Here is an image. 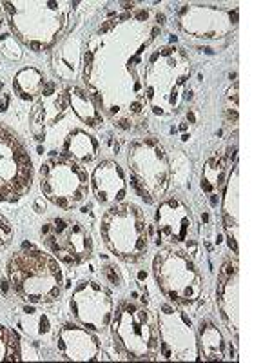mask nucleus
<instances>
[{
  "mask_svg": "<svg viewBox=\"0 0 272 363\" xmlns=\"http://www.w3.org/2000/svg\"><path fill=\"white\" fill-rule=\"evenodd\" d=\"M44 73L33 66L22 67V69L15 74V79H13V91H15V95L21 100H26V102L37 100L38 96L44 93Z\"/></svg>",
  "mask_w": 272,
  "mask_h": 363,
  "instance_id": "nucleus-22",
  "label": "nucleus"
},
{
  "mask_svg": "<svg viewBox=\"0 0 272 363\" xmlns=\"http://www.w3.org/2000/svg\"><path fill=\"white\" fill-rule=\"evenodd\" d=\"M60 155L80 165L93 164L100 157V142L86 129L73 128L62 140Z\"/></svg>",
  "mask_w": 272,
  "mask_h": 363,
  "instance_id": "nucleus-19",
  "label": "nucleus"
},
{
  "mask_svg": "<svg viewBox=\"0 0 272 363\" xmlns=\"http://www.w3.org/2000/svg\"><path fill=\"white\" fill-rule=\"evenodd\" d=\"M38 182L45 199L66 211L76 209L91 191L89 174L84 165L64 157H53L42 162Z\"/></svg>",
  "mask_w": 272,
  "mask_h": 363,
  "instance_id": "nucleus-8",
  "label": "nucleus"
},
{
  "mask_svg": "<svg viewBox=\"0 0 272 363\" xmlns=\"http://www.w3.org/2000/svg\"><path fill=\"white\" fill-rule=\"evenodd\" d=\"M22 345L15 330L0 323V362H21Z\"/></svg>",
  "mask_w": 272,
  "mask_h": 363,
  "instance_id": "nucleus-24",
  "label": "nucleus"
},
{
  "mask_svg": "<svg viewBox=\"0 0 272 363\" xmlns=\"http://www.w3.org/2000/svg\"><path fill=\"white\" fill-rule=\"evenodd\" d=\"M71 2H2L15 38L35 53H44L58 44L71 24Z\"/></svg>",
  "mask_w": 272,
  "mask_h": 363,
  "instance_id": "nucleus-2",
  "label": "nucleus"
},
{
  "mask_svg": "<svg viewBox=\"0 0 272 363\" xmlns=\"http://www.w3.org/2000/svg\"><path fill=\"white\" fill-rule=\"evenodd\" d=\"M227 180V165L222 157H212L205 162L202 171V189L215 199L216 194L223 189Z\"/></svg>",
  "mask_w": 272,
  "mask_h": 363,
  "instance_id": "nucleus-23",
  "label": "nucleus"
},
{
  "mask_svg": "<svg viewBox=\"0 0 272 363\" xmlns=\"http://www.w3.org/2000/svg\"><path fill=\"white\" fill-rule=\"evenodd\" d=\"M111 335L118 352L128 359L160 358L158 320L147 307L135 301H120L113 313Z\"/></svg>",
  "mask_w": 272,
  "mask_h": 363,
  "instance_id": "nucleus-4",
  "label": "nucleus"
},
{
  "mask_svg": "<svg viewBox=\"0 0 272 363\" xmlns=\"http://www.w3.org/2000/svg\"><path fill=\"white\" fill-rule=\"evenodd\" d=\"M45 249L58 262L66 265H80L95 252V242L86 227L74 218L55 216L47 220L40 229Z\"/></svg>",
  "mask_w": 272,
  "mask_h": 363,
  "instance_id": "nucleus-10",
  "label": "nucleus"
},
{
  "mask_svg": "<svg viewBox=\"0 0 272 363\" xmlns=\"http://www.w3.org/2000/svg\"><path fill=\"white\" fill-rule=\"evenodd\" d=\"M239 184H238V167H232L225 180L222 199V222L227 233L229 244H231L234 256H238V240H239Z\"/></svg>",
  "mask_w": 272,
  "mask_h": 363,
  "instance_id": "nucleus-18",
  "label": "nucleus"
},
{
  "mask_svg": "<svg viewBox=\"0 0 272 363\" xmlns=\"http://www.w3.org/2000/svg\"><path fill=\"white\" fill-rule=\"evenodd\" d=\"M191 60L176 45H162L149 55L144 67V99L149 109L162 118L178 115L189 99Z\"/></svg>",
  "mask_w": 272,
  "mask_h": 363,
  "instance_id": "nucleus-1",
  "label": "nucleus"
},
{
  "mask_svg": "<svg viewBox=\"0 0 272 363\" xmlns=\"http://www.w3.org/2000/svg\"><path fill=\"white\" fill-rule=\"evenodd\" d=\"M100 236L111 255L128 264L144 260L149 251L147 220L142 207L132 202L115 203L103 211Z\"/></svg>",
  "mask_w": 272,
  "mask_h": 363,
  "instance_id": "nucleus-5",
  "label": "nucleus"
},
{
  "mask_svg": "<svg viewBox=\"0 0 272 363\" xmlns=\"http://www.w3.org/2000/svg\"><path fill=\"white\" fill-rule=\"evenodd\" d=\"M0 53H4L11 60H18L22 57L21 48L11 33H0Z\"/></svg>",
  "mask_w": 272,
  "mask_h": 363,
  "instance_id": "nucleus-25",
  "label": "nucleus"
},
{
  "mask_svg": "<svg viewBox=\"0 0 272 363\" xmlns=\"http://www.w3.org/2000/svg\"><path fill=\"white\" fill-rule=\"evenodd\" d=\"M4 31V15H2V4H0V33Z\"/></svg>",
  "mask_w": 272,
  "mask_h": 363,
  "instance_id": "nucleus-27",
  "label": "nucleus"
},
{
  "mask_svg": "<svg viewBox=\"0 0 272 363\" xmlns=\"http://www.w3.org/2000/svg\"><path fill=\"white\" fill-rule=\"evenodd\" d=\"M11 289L33 306L57 303L64 293V272L58 260L37 247H22L6 264Z\"/></svg>",
  "mask_w": 272,
  "mask_h": 363,
  "instance_id": "nucleus-3",
  "label": "nucleus"
},
{
  "mask_svg": "<svg viewBox=\"0 0 272 363\" xmlns=\"http://www.w3.org/2000/svg\"><path fill=\"white\" fill-rule=\"evenodd\" d=\"M57 349L64 359L71 362H95L102 352L98 336L93 330L71 322L58 329Z\"/></svg>",
  "mask_w": 272,
  "mask_h": 363,
  "instance_id": "nucleus-16",
  "label": "nucleus"
},
{
  "mask_svg": "<svg viewBox=\"0 0 272 363\" xmlns=\"http://www.w3.org/2000/svg\"><path fill=\"white\" fill-rule=\"evenodd\" d=\"M157 320L160 329V358L174 362L200 359L196 329L180 307L164 303L158 311Z\"/></svg>",
  "mask_w": 272,
  "mask_h": 363,
  "instance_id": "nucleus-11",
  "label": "nucleus"
},
{
  "mask_svg": "<svg viewBox=\"0 0 272 363\" xmlns=\"http://www.w3.org/2000/svg\"><path fill=\"white\" fill-rule=\"evenodd\" d=\"M216 303L220 316L225 323L227 330L238 340L239 329V271L238 260L229 258L222 264L218 274V289H216Z\"/></svg>",
  "mask_w": 272,
  "mask_h": 363,
  "instance_id": "nucleus-15",
  "label": "nucleus"
},
{
  "mask_svg": "<svg viewBox=\"0 0 272 363\" xmlns=\"http://www.w3.org/2000/svg\"><path fill=\"white\" fill-rule=\"evenodd\" d=\"M178 26L187 35L203 40H218L236 28V18L229 9L216 6H183L178 11Z\"/></svg>",
  "mask_w": 272,
  "mask_h": 363,
  "instance_id": "nucleus-14",
  "label": "nucleus"
},
{
  "mask_svg": "<svg viewBox=\"0 0 272 363\" xmlns=\"http://www.w3.org/2000/svg\"><path fill=\"white\" fill-rule=\"evenodd\" d=\"M69 311L82 327L93 333H106L115 313L113 293L100 281H79L69 296Z\"/></svg>",
  "mask_w": 272,
  "mask_h": 363,
  "instance_id": "nucleus-12",
  "label": "nucleus"
},
{
  "mask_svg": "<svg viewBox=\"0 0 272 363\" xmlns=\"http://www.w3.org/2000/svg\"><path fill=\"white\" fill-rule=\"evenodd\" d=\"M196 342H198L200 359L220 362L225 358V338L212 320H200L198 329H196Z\"/></svg>",
  "mask_w": 272,
  "mask_h": 363,
  "instance_id": "nucleus-20",
  "label": "nucleus"
},
{
  "mask_svg": "<svg viewBox=\"0 0 272 363\" xmlns=\"http://www.w3.org/2000/svg\"><path fill=\"white\" fill-rule=\"evenodd\" d=\"M89 187L96 202L108 207L124 202L129 193L124 169L115 160H102L96 164L89 177Z\"/></svg>",
  "mask_w": 272,
  "mask_h": 363,
  "instance_id": "nucleus-17",
  "label": "nucleus"
},
{
  "mask_svg": "<svg viewBox=\"0 0 272 363\" xmlns=\"http://www.w3.org/2000/svg\"><path fill=\"white\" fill-rule=\"evenodd\" d=\"M196 223L191 207L180 196H167L154 211V233L162 247H180L194 238Z\"/></svg>",
  "mask_w": 272,
  "mask_h": 363,
  "instance_id": "nucleus-13",
  "label": "nucleus"
},
{
  "mask_svg": "<svg viewBox=\"0 0 272 363\" xmlns=\"http://www.w3.org/2000/svg\"><path fill=\"white\" fill-rule=\"evenodd\" d=\"M13 225L4 215H0V251H4L9 244L13 242Z\"/></svg>",
  "mask_w": 272,
  "mask_h": 363,
  "instance_id": "nucleus-26",
  "label": "nucleus"
},
{
  "mask_svg": "<svg viewBox=\"0 0 272 363\" xmlns=\"http://www.w3.org/2000/svg\"><path fill=\"white\" fill-rule=\"evenodd\" d=\"M128 169L132 189L145 203H158L169 191L171 162L164 145L154 136L131 142L128 147Z\"/></svg>",
  "mask_w": 272,
  "mask_h": 363,
  "instance_id": "nucleus-6",
  "label": "nucleus"
},
{
  "mask_svg": "<svg viewBox=\"0 0 272 363\" xmlns=\"http://www.w3.org/2000/svg\"><path fill=\"white\" fill-rule=\"evenodd\" d=\"M66 95L67 106L73 109V113L82 120L84 124L91 129H100L103 125V115L102 109L95 104V100L87 95L86 91L80 87H67L64 91Z\"/></svg>",
  "mask_w": 272,
  "mask_h": 363,
  "instance_id": "nucleus-21",
  "label": "nucleus"
},
{
  "mask_svg": "<svg viewBox=\"0 0 272 363\" xmlns=\"http://www.w3.org/2000/svg\"><path fill=\"white\" fill-rule=\"evenodd\" d=\"M158 289L178 307H191L202 298L203 278L189 252L180 247H162L153 260Z\"/></svg>",
  "mask_w": 272,
  "mask_h": 363,
  "instance_id": "nucleus-7",
  "label": "nucleus"
},
{
  "mask_svg": "<svg viewBox=\"0 0 272 363\" xmlns=\"http://www.w3.org/2000/svg\"><path fill=\"white\" fill-rule=\"evenodd\" d=\"M33 160L21 136L0 124V203L18 202L33 187Z\"/></svg>",
  "mask_w": 272,
  "mask_h": 363,
  "instance_id": "nucleus-9",
  "label": "nucleus"
}]
</instances>
